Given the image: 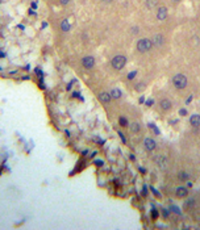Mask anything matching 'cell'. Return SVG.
<instances>
[{
  "mask_svg": "<svg viewBox=\"0 0 200 230\" xmlns=\"http://www.w3.org/2000/svg\"><path fill=\"white\" fill-rule=\"evenodd\" d=\"M187 78L183 75V74H176L174 78H173V84L175 86V88L178 89H183L187 87Z\"/></svg>",
  "mask_w": 200,
  "mask_h": 230,
  "instance_id": "obj_1",
  "label": "cell"
},
{
  "mask_svg": "<svg viewBox=\"0 0 200 230\" xmlns=\"http://www.w3.org/2000/svg\"><path fill=\"white\" fill-rule=\"evenodd\" d=\"M152 47H153V42L152 40H148V38H142V40L137 42V50L141 53H146Z\"/></svg>",
  "mask_w": 200,
  "mask_h": 230,
  "instance_id": "obj_2",
  "label": "cell"
},
{
  "mask_svg": "<svg viewBox=\"0 0 200 230\" xmlns=\"http://www.w3.org/2000/svg\"><path fill=\"white\" fill-rule=\"evenodd\" d=\"M111 63H112V67L115 70H121V69H124V66L126 63V58L124 55H116V57H113Z\"/></svg>",
  "mask_w": 200,
  "mask_h": 230,
  "instance_id": "obj_3",
  "label": "cell"
},
{
  "mask_svg": "<svg viewBox=\"0 0 200 230\" xmlns=\"http://www.w3.org/2000/svg\"><path fill=\"white\" fill-rule=\"evenodd\" d=\"M155 163L158 165L161 170H166L169 167V159L165 155H158V156H155Z\"/></svg>",
  "mask_w": 200,
  "mask_h": 230,
  "instance_id": "obj_4",
  "label": "cell"
},
{
  "mask_svg": "<svg viewBox=\"0 0 200 230\" xmlns=\"http://www.w3.org/2000/svg\"><path fill=\"white\" fill-rule=\"evenodd\" d=\"M82 65L84 66L86 69H92V67L95 66V58L90 57V55H88V57H84L82 59Z\"/></svg>",
  "mask_w": 200,
  "mask_h": 230,
  "instance_id": "obj_5",
  "label": "cell"
},
{
  "mask_svg": "<svg viewBox=\"0 0 200 230\" xmlns=\"http://www.w3.org/2000/svg\"><path fill=\"white\" fill-rule=\"evenodd\" d=\"M157 19L159 21H165L167 19V8L166 7H159L157 11Z\"/></svg>",
  "mask_w": 200,
  "mask_h": 230,
  "instance_id": "obj_6",
  "label": "cell"
},
{
  "mask_svg": "<svg viewBox=\"0 0 200 230\" xmlns=\"http://www.w3.org/2000/svg\"><path fill=\"white\" fill-rule=\"evenodd\" d=\"M143 145H145L146 150H149V151H153L155 147H157V143H155V141H154V139H152V138H145Z\"/></svg>",
  "mask_w": 200,
  "mask_h": 230,
  "instance_id": "obj_7",
  "label": "cell"
},
{
  "mask_svg": "<svg viewBox=\"0 0 200 230\" xmlns=\"http://www.w3.org/2000/svg\"><path fill=\"white\" fill-rule=\"evenodd\" d=\"M171 105H173V104H171V101L169 99H162L159 101V106H161V109H162V110H170Z\"/></svg>",
  "mask_w": 200,
  "mask_h": 230,
  "instance_id": "obj_8",
  "label": "cell"
},
{
  "mask_svg": "<svg viewBox=\"0 0 200 230\" xmlns=\"http://www.w3.org/2000/svg\"><path fill=\"white\" fill-rule=\"evenodd\" d=\"M99 99H100V101H102V103L108 104L111 100H112V96H111V93H108V92H102L99 95Z\"/></svg>",
  "mask_w": 200,
  "mask_h": 230,
  "instance_id": "obj_9",
  "label": "cell"
},
{
  "mask_svg": "<svg viewBox=\"0 0 200 230\" xmlns=\"http://www.w3.org/2000/svg\"><path fill=\"white\" fill-rule=\"evenodd\" d=\"M190 124L193 128H199L200 126V115H192L190 119Z\"/></svg>",
  "mask_w": 200,
  "mask_h": 230,
  "instance_id": "obj_10",
  "label": "cell"
},
{
  "mask_svg": "<svg viewBox=\"0 0 200 230\" xmlns=\"http://www.w3.org/2000/svg\"><path fill=\"white\" fill-rule=\"evenodd\" d=\"M152 42H153V45H157V46H161V45H163L165 38H163L162 34H155V36L153 37Z\"/></svg>",
  "mask_w": 200,
  "mask_h": 230,
  "instance_id": "obj_11",
  "label": "cell"
},
{
  "mask_svg": "<svg viewBox=\"0 0 200 230\" xmlns=\"http://www.w3.org/2000/svg\"><path fill=\"white\" fill-rule=\"evenodd\" d=\"M187 195H188V189L186 187L176 188V196H178V197H186Z\"/></svg>",
  "mask_w": 200,
  "mask_h": 230,
  "instance_id": "obj_12",
  "label": "cell"
},
{
  "mask_svg": "<svg viewBox=\"0 0 200 230\" xmlns=\"http://www.w3.org/2000/svg\"><path fill=\"white\" fill-rule=\"evenodd\" d=\"M109 93H111V96H112V99H120L121 97V91L119 88H113Z\"/></svg>",
  "mask_w": 200,
  "mask_h": 230,
  "instance_id": "obj_13",
  "label": "cell"
},
{
  "mask_svg": "<svg viewBox=\"0 0 200 230\" xmlns=\"http://www.w3.org/2000/svg\"><path fill=\"white\" fill-rule=\"evenodd\" d=\"M158 2L159 0H146V7L148 8H154L158 5Z\"/></svg>",
  "mask_w": 200,
  "mask_h": 230,
  "instance_id": "obj_14",
  "label": "cell"
},
{
  "mask_svg": "<svg viewBox=\"0 0 200 230\" xmlns=\"http://www.w3.org/2000/svg\"><path fill=\"white\" fill-rule=\"evenodd\" d=\"M61 28H62V30L63 32H67L70 29V24H69V21L67 20H63L62 22H61Z\"/></svg>",
  "mask_w": 200,
  "mask_h": 230,
  "instance_id": "obj_15",
  "label": "cell"
},
{
  "mask_svg": "<svg viewBox=\"0 0 200 230\" xmlns=\"http://www.w3.org/2000/svg\"><path fill=\"white\" fill-rule=\"evenodd\" d=\"M140 124L138 122H133V124L130 125V130L133 132V133H137V132H140Z\"/></svg>",
  "mask_w": 200,
  "mask_h": 230,
  "instance_id": "obj_16",
  "label": "cell"
},
{
  "mask_svg": "<svg viewBox=\"0 0 200 230\" xmlns=\"http://www.w3.org/2000/svg\"><path fill=\"white\" fill-rule=\"evenodd\" d=\"M178 178H179L180 180H188V178H190V176H188V174H187V172L180 171L179 174H178Z\"/></svg>",
  "mask_w": 200,
  "mask_h": 230,
  "instance_id": "obj_17",
  "label": "cell"
},
{
  "mask_svg": "<svg viewBox=\"0 0 200 230\" xmlns=\"http://www.w3.org/2000/svg\"><path fill=\"white\" fill-rule=\"evenodd\" d=\"M119 124H120V126L126 128V126H128V120L125 119V117H123V116H121L120 119H119Z\"/></svg>",
  "mask_w": 200,
  "mask_h": 230,
  "instance_id": "obj_18",
  "label": "cell"
},
{
  "mask_svg": "<svg viewBox=\"0 0 200 230\" xmlns=\"http://www.w3.org/2000/svg\"><path fill=\"white\" fill-rule=\"evenodd\" d=\"M136 74H137V72L136 71H132V72H129V75H128V79H133V78H134L136 76Z\"/></svg>",
  "mask_w": 200,
  "mask_h": 230,
  "instance_id": "obj_19",
  "label": "cell"
},
{
  "mask_svg": "<svg viewBox=\"0 0 200 230\" xmlns=\"http://www.w3.org/2000/svg\"><path fill=\"white\" fill-rule=\"evenodd\" d=\"M186 113H187L186 109H180V110H179V115H182V116H186Z\"/></svg>",
  "mask_w": 200,
  "mask_h": 230,
  "instance_id": "obj_20",
  "label": "cell"
},
{
  "mask_svg": "<svg viewBox=\"0 0 200 230\" xmlns=\"http://www.w3.org/2000/svg\"><path fill=\"white\" fill-rule=\"evenodd\" d=\"M152 104H153V100H152V99L148 100V101H146V105H148V106H152Z\"/></svg>",
  "mask_w": 200,
  "mask_h": 230,
  "instance_id": "obj_21",
  "label": "cell"
},
{
  "mask_svg": "<svg viewBox=\"0 0 200 230\" xmlns=\"http://www.w3.org/2000/svg\"><path fill=\"white\" fill-rule=\"evenodd\" d=\"M61 3H62V4H69L70 0H61Z\"/></svg>",
  "mask_w": 200,
  "mask_h": 230,
  "instance_id": "obj_22",
  "label": "cell"
},
{
  "mask_svg": "<svg viewBox=\"0 0 200 230\" xmlns=\"http://www.w3.org/2000/svg\"><path fill=\"white\" fill-rule=\"evenodd\" d=\"M157 216H158V214H157V212H155V210H153V217L155 218V217H157Z\"/></svg>",
  "mask_w": 200,
  "mask_h": 230,
  "instance_id": "obj_23",
  "label": "cell"
},
{
  "mask_svg": "<svg viewBox=\"0 0 200 230\" xmlns=\"http://www.w3.org/2000/svg\"><path fill=\"white\" fill-rule=\"evenodd\" d=\"M104 2H111V0H104Z\"/></svg>",
  "mask_w": 200,
  "mask_h": 230,
  "instance_id": "obj_24",
  "label": "cell"
},
{
  "mask_svg": "<svg viewBox=\"0 0 200 230\" xmlns=\"http://www.w3.org/2000/svg\"><path fill=\"white\" fill-rule=\"evenodd\" d=\"M174 2H180V0H174Z\"/></svg>",
  "mask_w": 200,
  "mask_h": 230,
  "instance_id": "obj_25",
  "label": "cell"
}]
</instances>
